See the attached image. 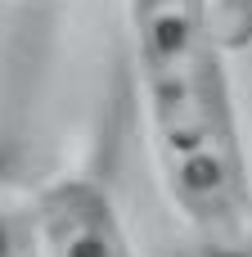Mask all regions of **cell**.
<instances>
[{"mask_svg":"<svg viewBox=\"0 0 252 257\" xmlns=\"http://www.w3.org/2000/svg\"><path fill=\"white\" fill-rule=\"evenodd\" d=\"M18 5H41V0H18Z\"/></svg>","mask_w":252,"mask_h":257,"instance_id":"277c9868","label":"cell"},{"mask_svg":"<svg viewBox=\"0 0 252 257\" xmlns=\"http://www.w3.org/2000/svg\"><path fill=\"white\" fill-rule=\"evenodd\" d=\"M41 257H135L108 190L90 176H59L32 199Z\"/></svg>","mask_w":252,"mask_h":257,"instance_id":"7a4b0ae2","label":"cell"},{"mask_svg":"<svg viewBox=\"0 0 252 257\" xmlns=\"http://www.w3.org/2000/svg\"><path fill=\"white\" fill-rule=\"evenodd\" d=\"M207 18H212L221 50L252 45V0H207Z\"/></svg>","mask_w":252,"mask_h":257,"instance_id":"3957f363","label":"cell"},{"mask_svg":"<svg viewBox=\"0 0 252 257\" xmlns=\"http://www.w3.org/2000/svg\"><path fill=\"white\" fill-rule=\"evenodd\" d=\"M158 185L212 257H252V172L207 0H126Z\"/></svg>","mask_w":252,"mask_h":257,"instance_id":"6da1fadb","label":"cell"}]
</instances>
